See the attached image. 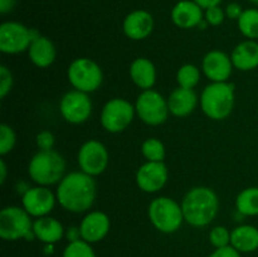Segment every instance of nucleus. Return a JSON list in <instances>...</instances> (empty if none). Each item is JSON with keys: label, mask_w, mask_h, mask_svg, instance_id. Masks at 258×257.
<instances>
[{"label": "nucleus", "mask_w": 258, "mask_h": 257, "mask_svg": "<svg viewBox=\"0 0 258 257\" xmlns=\"http://www.w3.org/2000/svg\"><path fill=\"white\" fill-rule=\"evenodd\" d=\"M0 237L5 241L32 239L35 237L30 214L24 208L14 206L3 209L0 212Z\"/></svg>", "instance_id": "nucleus-6"}, {"label": "nucleus", "mask_w": 258, "mask_h": 257, "mask_svg": "<svg viewBox=\"0 0 258 257\" xmlns=\"http://www.w3.org/2000/svg\"><path fill=\"white\" fill-rule=\"evenodd\" d=\"M209 257H241V252L229 244V246L216 248V251L212 252Z\"/></svg>", "instance_id": "nucleus-35"}, {"label": "nucleus", "mask_w": 258, "mask_h": 257, "mask_svg": "<svg viewBox=\"0 0 258 257\" xmlns=\"http://www.w3.org/2000/svg\"><path fill=\"white\" fill-rule=\"evenodd\" d=\"M135 107L123 98H112L108 101L101 112V123L108 133H121L133 121Z\"/></svg>", "instance_id": "nucleus-9"}, {"label": "nucleus", "mask_w": 258, "mask_h": 257, "mask_svg": "<svg viewBox=\"0 0 258 257\" xmlns=\"http://www.w3.org/2000/svg\"><path fill=\"white\" fill-rule=\"evenodd\" d=\"M35 141L39 150H52L54 145V136L50 131H42L37 135Z\"/></svg>", "instance_id": "nucleus-33"}, {"label": "nucleus", "mask_w": 258, "mask_h": 257, "mask_svg": "<svg viewBox=\"0 0 258 257\" xmlns=\"http://www.w3.org/2000/svg\"><path fill=\"white\" fill-rule=\"evenodd\" d=\"M201 106L209 118L223 120L228 117L234 106L233 85L227 82H212L202 92Z\"/></svg>", "instance_id": "nucleus-4"}, {"label": "nucleus", "mask_w": 258, "mask_h": 257, "mask_svg": "<svg viewBox=\"0 0 258 257\" xmlns=\"http://www.w3.org/2000/svg\"><path fill=\"white\" fill-rule=\"evenodd\" d=\"M233 67L239 71H251L258 67V43L246 40L237 45L232 52Z\"/></svg>", "instance_id": "nucleus-20"}, {"label": "nucleus", "mask_w": 258, "mask_h": 257, "mask_svg": "<svg viewBox=\"0 0 258 257\" xmlns=\"http://www.w3.org/2000/svg\"><path fill=\"white\" fill-rule=\"evenodd\" d=\"M207 22L212 25H219L224 20V13L219 7H213L207 9L206 13Z\"/></svg>", "instance_id": "nucleus-34"}, {"label": "nucleus", "mask_w": 258, "mask_h": 257, "mask_svg": "<svg viewBox=\"0 0 258 257\" xmlns=\"http://www.w3.org/2000/svg\"><path fill=\"white\" fill-rule=\"evenodd\" d=\"M149 219L158 231L174 233L181 227L184 214L181 206L168 197H159L149 206Z\"/></svg>", "instance_id": "nucleus-5"}, {"label": "nucleus", "mask_w": 258, "mask_h": 257, "mask_svg": "<svg viewBox=\"0 0 258 257\" xmlns=\"http://www.w3.org/2000/svg\"><path fill=\"white\" fill-rule=\"evenodd\" d=\"M130 76L138 87L151 90L156 81V70L154 63L148 58H136L130 66Z\"/></svg>", "instance_id": "nucleus-21"}, {"label": "nucleus", "mask_w": 258, "mask_h": 257, "mask_svg": "<svg viewBox=\"0 0 258 257\" xmlns=\"http://www.w3.org/2000/svg\"><path fill=\"white\" fill-rule=\"evenodd\" d=\"M232 63L231 57L221 50H211L207 53L203 58L202 68L203 72L212 82H227L232 73Z\"/></svg>", "instance_id": "nucleus-15"}, {"label": "nucleus", "mask_w": 258, "mask_h": 257, "mask_svg": "<svg viewBox=\"0 0 258 257\" xmlns=\"http://www.w3.org/2000/svg\"><path fill=\"white\" fill-rule=\"evenodd\" d=\"M28 53L33 65L39 68L49 67L55 59L54 44L47 37L42 35H38L35 39H33Z\"/></svg>", "instance_id": "nucleus-22"}, {"label": "nucleus", "mask_w": 258, "mask_h": 257, "mask_svg": "<svg viewBox=\"0 0 258 257\" xmlns=\"http://www.w3.org/2000/svg\"><path fill=\"white\" fill-rule=\"evenodd\" d=\"M60 115L67 122L82 123L88 120L92 111V102L86 92L73 90L66 93L60 100Z\"/></svg>", "instance_id": "nucleus-12"}, {"label": "nucleus", "mask_w": 258, "mask_h": 257, "mask_svg": "<svg viewBox=\"0 0 258 257\" xmlns=\"http://www.w3.org/2000/svg\"><path fill=\"white\" fill-rule=\"evenodd\" d=\"M38 37V35H37ZM32 30L17 22H7L0 25V50L7 54H17L29 49L33 39Z\"/></svg>", "instance_id": "nucleus-10"}, {"label": "nucleus", "mask_w": 258, "mask_h": 257, "mask_svg": "<svg viewBox=\"0 0 258 257\" xmlns=\"http://www.w3.org/2000/svg\"><path fill=\"white\" fill-rule=\"evenodd\" d=\"M168 180V169L163 161H148L139 168L136 173V183L143 191H159Z\"/></svg>", "instance_id": "nucleus-13"}, {"label": "nucleus", "mask_w": 258, "mask_h": 257, "mask_svg": "<svg viewBox=\"0 0 258 257\" xmlns=\"http://www.w3.org/2000/svg\"><path fill=\"white\" fill-rule=\"evenodd\" d=\"M199 78H201V72H199L198 67H196L194 65L181 66L176 73V81L179 83V87L183 88L193 90L198 85Z\"/></svg>", "instance_id": "nucleus-27"}, {"label": "nucleus", "mask_w": 258, "mask_h": 257, "mask_svg": "<svg viewBox=\"0 0 258 257\" xmlns=\"http://www.w3.org/2000/svg\"><path fill=\"white\" fill-rule=\"evenodd\" d=\"M78 164L83 173L91 176L100 175L107 168V149L97 140L86 141L78 151Z\"/></svg>", "instance_id": "nucleus-11"}, {"label": "nucleus", "mask_w": 258, "mask_h": 257, "mask_svg": "<svg viewBox=\"0 0 258 257\" xmlns=\"http://www.w3.org/2000/svg\"><path fill=\"white\" fill-rule=\"evenodd\" d=\"M135 110L139 117L151 126L161 125L169 115L168 100L154 90H145L136 100Z\"/></svg>", "instance_id": "nucleus-8"}, {"label": "nucleus", "mask_w": 258, "mask_h": 257, "mask_svg": "<svg viewBox=\"0 0 258 257\" xmlns=\"http://www.w3.org/2000/svg\"><path fill=\"white\" fill-rule=\"evenodd\" d=\"M154 29V19L145 10H135L123 20V33L133 40L148 38Z\"/></svg>", "instance_id": "nucleus-17"}, {"label": "nucleus", "mask_w": 258, "mask_h": 257, "mask_svg": "<svg viewBox=\"0 0 258 257\" xmlns=\"http://www.w3.org/2000/svg\"><path fill=\"white\" fill-rule=\"evenodd\" d=\"M197 102H198V98H197L196 92L193 90L179 87L176 90H174L170 93V96H169V111L174 116H178V117L188 116L189 113H191L194 111Z\"/></svg>", "instance_id": "nucleus-19"}, {"label": "nucleus", "mask_w": 258, "mask_h": 257, "mask_svg": "<svg viewBox=\"0 0 258 257\" xmlns=\"http://www.w3.org/2000/svg\"><path fill=\"white\" fill-rule=\"evenodd\" d=\"M80 231L81 238L88 243L102 241L110 231V218L103 212H91L81 222Z\"/></svg>", "instance_id": "nucleus-16"}, {"label": "nucleus", "mask_w": 258, "mask_h": 257, "mask_svg": "<svg viewBox=\"0 0 258 257\" xmlns=\"http://www.w3.org/2000/svg\"><path fill=\"white\" fill-rule=\"evenodd\" d=\"M217 194L207 186L190 189L181 202L184 221L193 227H204L211 223L218 213Z\"/></svg>", "instance_id": "nucleus-2"}, {"label": "nucleus", "mask_w": 258, "mask_h": 257, "mask_svg": "<svg viewBox=\"0 0 258 257\" xmlns=\"http://www.w3.org/2000/svg\"><path fill=\"white\" fill-rule=\"evenodd\" d=\"M237 209L244 216L258 214V188H247L238 194L236 201Z\"/></svg>", "instance_id": "nucleus-25"}, {"label": "nucleus", "mask_w": 258, "mask_h": 257, "mask_svg": "<svg viewBox=\"0 0 258 257\" xmlns=\"http://www.w3.org/2000/svg\"><path fill=\"white\" fill-rule=\"evenodd\" d=\"M33 233L35 238L44 242L47 244H52L62 239L64 234L62 223L52 217H40L33 223Z\"/></svg>", "instance_id": "nucleus-23"}, {"label": "nucleus", "mask_w": 258, "mask_h": 257, "mask_svg": "<svg viewBox=\"0 0 258 257\" xmlns=\"http://www.w3.org/2000/svg\"><path fill=\"white\" fill-rule=\"evenodd\" d=\"M15 0H0V13L5 14V13L10 12L14 8Z\"/></svg>", "instance_id": "nucleus-38"}, {"label": "nucleus", "mask_w": 258, "mask_h": 257, "mask_svg": "<svg viewBox=\"0 0 258 257\" xmlns=\"http://www.w3.org/2000/svg\"><path fill=\"white\" fill-rule=\"evenodd\" d=\"M238 28L242 34L246 35L247 38H251V39L258 38V10H244L238 19Z\"/></svg>", "instance_id": "nucleus-26"}, {"label": "nucleus", "mask_w": 258, "mask_h": 257, "mask_svg": "<svg viewBox=\"0 0 258 257\" xmlns=\"http://www.w3.org/2000/svg\"><path fill=\"white\" fill-rule=\"evenodd\" d=\"M203 13L196 2L181 0L171 10V19L174 24L183 29H190L202 23Z\"/></svg>", "instance_id": "nucleus-18"}, {"label": "nucleus", "mask_w": 258, "mask_h": 257, "mask_svg": "<svg viewBox=\"0 0 258 257\" xmlns=\"http://www.w3.org/2000/svg\"><path fill=\"white\" fill-rule=\"evenodd\" d=\"M193 2H196L202 9H209V8L218 7L222 0H193Z\"/></svg>", "instance_id": "nucleus-37"}, {"label": "nucleus", "mask_w": 258, "mask_h": 257, "mask_svg": "<svg viewBox=\"0 0 258 257\" xmlns=\"http://www.w3.org/2000/svg\"><path fill=\"white\" fill-rule=\"evenodd\" d=\"M68 81L75 90L93 92L102 83V71L100 66L90 58H77L68 67Z\"/></svg>", "instance_id": "nucleus-7"}, {"label": "nucleus", "mask_w": 258, "mask_h": 257, "mask_svg": "<svg viewBox=\"0 0 258 257\" xmlns=\"http://www.w3.org/2000/svg\"><path fill=\"white\" fill-rule=\"evenodd\" d=\"M66 161L59 153L52 150H39L30 160L28 173L30 178L42 186L59 183L64 176Z\"/></svg>", "instance_id": "nucleus-3"}, {"label": "nucleus", "mask_w": 258, "mask_h": 257, "mask_svg": "<svg viewBox=\"0 0 258 257\" xmlns=\"http://www.w3.org/2000/svg\"><path fill=\"white\" fill-rule=\"evenodd\" d=\"M141 153L148 161H163L165 158V148L159 139L150 138L141 146Z\"/></svg>", "instance_id": "nucleus-28"}, {"label": "nucleus", "mask_w": 258, "mask_h": 257, "mask_svg": "<svg viewBox=\"0 0 258 257\" xmlns=\"http://www.w3.org/2000/svg\"><path fill=\"white\" fill-rule=\"evenodd\" d=\"M62 257H97L95 251L91 247V243L86 242L85 239L70 242L63 251Z\"/></svg>", "instance_id": "nucleus-29"}, {"label": "nucleus", "mask_w": 258, "mask_h": 257, "mask_svg": "<svg viewBox=\"0 0 258 257\" xmlns=\"http://www.w3.org/2000/svg\"><path fill=\"white\" fill-rule=\"evenodd\" d=\"M57 196L47 186H34L28 189L23 196V208L32 217H45L53 209Z\"/></svg>", "instance_id": "nucleus-14"}, {"label": "nucleus", "mask_w": 258, "mask_h": 257, "mask_svg": "<svg viewBox=\"0 0 258 257\" xmlns=\"http://www.w3.org/2000/svg\"><path fill=\"white\" fill-rule=\"evenodd\" d=\"M209 241L216 248L226 247L231 244V232L226 227L217 226L209 233Z\"/></svg>", "instance_id": "nucleus-31"}, {"label": "nucleus", "mask_w": 258, "mask_h": 257, "mask_svg": "<svg viewBox=\"0 0 258 257\" xmlns=\"http://www.w3.org/2000/svg\"><path fill=\"white\" fill-rule=\"evenodd\" d=\"M242 13H243V10H242V8L239 7L237 3H232V4H229L228 7H227V15H228V18H231V19H239V17L242 15Z\"/></svg>", "instance_id": "nucleus-36"}, {"label": "nucleus", "mask_w": 258, "mask_h": 257, "mask_svg": "<svg viewBox=\"0 0 258 257\" xmlns=\"http://www.w3.org/2000/svg\"><path fill=\"white\" fill-rule=\"evenodd\" d=\"M57 201L66 211L83 213L92 207L96 198V183L83 171L66 175L57 188Z\"/></svg>", "instance_id": "nucleus-1"}, {"label": "nucleus", "mask_w": 258, "mask_h": 257, "mask_svg": "<svg viewBox=\"0 0 258 257\" xmlns=\"http://www.w3.org/2000/svg\"><path fill=\"white\" fill-rule=\"evenodd\" d=\"M15 133L9 125L7 123H2L0 125V154L5 155V154L10 153L15 145Z\"/></svg>", "instance_id": "nucleus-30"}, {"label": "nucleus", "mask_w": 258, "mask_h": 257, "mask_svg": "<svg viewBox=\"0 0 258 257\" xmlns=\"http://www.w3.org/2000/svg\"><path fill=\"white\" fill-rule=\"evenodd\" d=\"M13 87V75L8 67H0V97L4 98Z\"/></svg>", "instance_id": "nucleus-32"}, {"label": "nucleus", "mask_w": 258, "mask_h": 257, "mask_svg": "<svg viewBox=\"0 0 258 257\" xmlns=\"http://www.w3.org/2000/svg\"><path fill=\"white\" fill-rule=\"evenodd\" d=\"M231 246L241 253H248L258 248V229L253 226H239L231 232Z\"/></svg>", "instance_id": "nucleus-24"}, {"label": "nucleus", "mask_w": 258, "mask_h": 257, "mask_svg": "<svg viewBox=\"0 0 258 257\" xmlns=\"http://www.w3.org/2000/svg\"><path fill=\"white\" fill-rule=\"evenodd\" d=\"M5 179H7V165H5V161L0 160V184H4Z\"/></svg>", "instance_id": "nucleus-39"}, {"label": "nucleus", "mask_w": 258, "mask_h": 257, "mask_svg": "<svg viewBox=\"0 0 258 257\" xmlns=\"http://www.w3.org/2000/svg\"><path fill=\"white\" fill-rule=\"evenodd\" d=\"M251 2H254V3H258V0H251Z\"/></svg>", "instance_id": "nucleus-40"}]
</instances>
